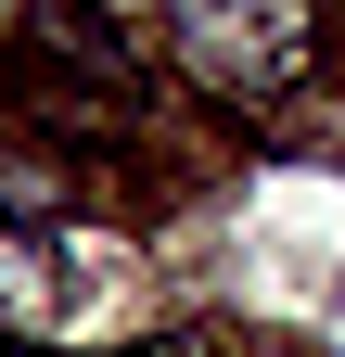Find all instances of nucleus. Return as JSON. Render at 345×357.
<instances>
[{
    "mask_svg": "<svg viewBox=\"0 0 345 357\" xmlns=\"http://www.w3.org/2000/svg\"><path fill=\"white\" fill-rule=\"evenodd\" d=\"M166 13H179V52L243 102H269L320 64V0H166Z\"/></svg>",
    "mask_w": 345,
    "mask_h": 357,
    "instance_id": "f257e3e1",
    "label": "nucleus"
}]
</instances>
